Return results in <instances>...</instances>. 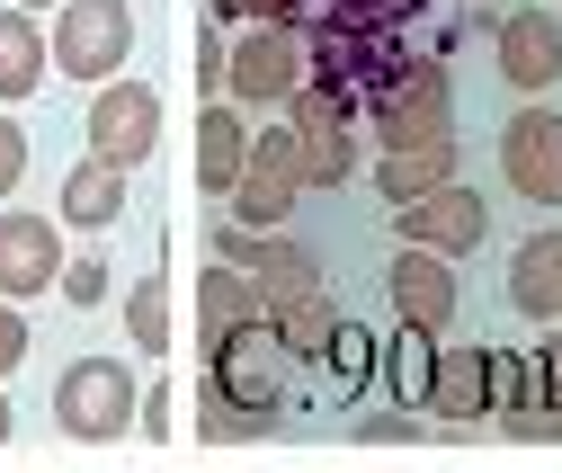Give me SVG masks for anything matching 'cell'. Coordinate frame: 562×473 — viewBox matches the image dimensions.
<instances>
[{
    "mask_svg": "<svg viewBox=\"0 0 562 473\" xmlns=\"http://www.w3.org/2000/svg\"><path fill=\"white\" fill-rule=\"evenodd\" d=\"M553 322H562V313H553Z\"/></svg>",
    "mask_w": 562,
    "mask_h": 473,
    "instance_id": "cell-35",
    "label": "cell"
},
{
    "mask_svg": "<svg viewBox=\"0 0 562 473\" xmlns=\"http://www.w3.org/2000/svg\"><path fill=\"white\" fill-rule=\"evenodd\" d=\"M153 144H161V99L144 81H125V72L99 81V99H90V153L116 161V170H144Z\"/></svg>",
    "mask_w": 562,
    "mask_h": 473,
    "instance_id": "cell-9",
    "label": "cell"
},
{
    "mask_svg": "<svg viewBox=\"0 0 562 473\" xmlns=\"http://www.w3.org/2000/svg\"><path fill=\"white\" fill-rule=\"evenodd\" d=\"M375 358H384V349H375V330H367V322H339V330H330V349H322V367H330L348 393L375 384Z\"/></svg>",
    "mask_w": 562,
    "mask_h": 473,
    "instance_id": "cell-26",
    "label": "cell"
},
{
    "mask_svg": "<svg viewBox=\"0 0 562 473\" xmlns=\"http://www.w3.org/2000/svg\"><path fill=\"white\" fill-rule=\"evenodd\" d=\"M116 215H125V170L99 161V153H81L72 170H63V206H54V224H72V233H108Z\"/></svg>",
    "mask_w": 562,
    "mask_h": 473,
    "instance_id": "cell-15",
    "label": "cell"
},
{
    "mask_svg": "<svg viewBox=\"0 0 562 473\" xmlns=\"http://www.w3.org/2000/svg\"><path fill=\"white\" fill-rule=\"evenodd\" d=\"M304 196V153H295V125H250V153H241V179H233V224H259L277 233Z\"/></svg>",
    "mask_w": 562,
    "mask_h": 473,
    "instance_id": "cell-5",
    "label": "cell"
},
{
    "mask_svg": "<svg viewBox=\"0 0 562 473\" xmlns=\"http://www.w3.org/2000/svg\"><path fill=\"white\" fill-rule=\"evenodd\" d=\"M501 429L518 438H562V412H553V393H544V358L536 349H501Z\"/></svg>",
    "mask_w": 562,
    "mask_h": 473,
    "instance_id": "cell-14",
    "label": "cell"
},
{
    "mask_svg": "<svg viewBox=\"0 0 562 473\" xmlns=\"http://www.w3.org/2000/svg\"><path fill=\"white\" fill-rule=\"evenodd\" d=\"M170 322H179V313H170V278H134V286H125V340L144 349V358L170 349Z\"/></svg>",
    "mask_w": 562,
    "mask_h": 473,
    "instance_id": "cell-23",
    "label": "cell"
},
{
    "mask_svg": "<svg viewBox=\"0 0 562 473\" xmlns=\"http://www.w3.org/2000/svg\"><path fill=\"white\" fill-rule=\"evenodd\" d=\"M429 375H438V340H429V330H402V340H393V402H402V412L429 402Z\"/></svg>",
    "mask_w": 562,
    "mask_h": 473,
    "instance_id": "cell-25",
    "label": "cell"
},
{
    "mask_svg": "<svg viewBox=\"0 0 562 473\" xmlns=\"http://www.w3.org/2000/svg\"><path fill=\"white\" fill-rule=\"evenodd\" d=\"M19 179H27V125L0 116V196H19Z\"/></svg>",
    "mask_w": 562,
    "mask_h": 473,
    "instance_id": "cell-30",
    "label": "cell"
},
{
    "mask_svg": "<svg viewBox=\"0 0 562 473\" xmlns=\"http://www.w3.org/2000/svg\"><path fill=\"white\" fill-rule=\"evenodd\" d=\"M482 233H491V206H482V188H464V179H438L429 196H402L393 206V241L438 250V259H473Z\"/></svg>",
    "mask_w": 562,
    "mask_h": 473,
    "instance_id": "cell-6",
    "label": "cell"
},
{
    "mask_svg": "<svg viewBox=\"0 0 562 473\" xmlns=\"http://www.w3.org/2000/svg\"><path fill=\"white\" fill-rule=\"evenodd\" d=\"M268 330L286 340V358H322V349H330V330H339V304L313 286V295H295V304H277Z\"/></svg>",
    "mask_w": 562,
    "mask_h": 473,
    "instance_id": "cell-21",
    "label": "cell"
},
{
    "mask_svg": "<svg viewBox=\"0 0 562 473\" xmlns=\"http://www.w3.org/2000/svg\"><path fill=\"white\" fill-rule=\"evenodd\" d=\"M277 402H286V340L268 322H241L205 340V384H196V438H268Z\"/></svg>",
    "mask_w": 562,
    "mask_h": 473,
    "instance_id": "cell-1",
    "label": "cell"
},
{
    "mask_svg": "<svg viewBox=\"0 0 562 473\" xmlns=\"http://www.w3.org/2000/svg\"><path fill=\"white\" fill-rule=\"evenodd\" d=\"M63 304H72V313H90V304H108V259H63Z\"/></svg>",
    "mask_w": 562,
    "mask_h": 473,
    "instance_id": "cell-27",
    "label": "cell"
},
{
    "mask_svg": "<svg viewBox=\"0 0 562 473\" xmlns=\"http://www.w3.org/2000/svg\"><path fill=\"white\" fill-rule=\"evenodd\" d=\"M491 402H501V349H482V340L438 349V375H429L419 412L447 420V429H473V420H491Z\"/></svg>",
    "mask_w": 562,
    "mask_h": 473,
    "instance_id": "cell-10",
    "label": "cell"
},
{
    "mask_svg": "<svg viewBox=\"0 0 562 473\" xmlns=\"http://www.w3.org/2000/svg\"><path fill=\"white\" fill-rule=\"evenodd\" d=\"M501 179L509 196H527V206H562V108H518L501 125Z\"/></svg>",
    "mask_w": 562,
    "mask_h": 473,
    "instance_id": "cell-8",
    "label": "cell"
},
{
    "mask_svg": "<svg viewBox=\"0 0 562 473\" xmlns=\"http://www.w3.org/2000/svg\"><path fill=\"white\" fill-rule=\"evenodd\" d=\"M19 10H54V0H19Z\"/></svg>",
    "mask_w": 562,
    "mask_h": 473,
    "instance_id": "cell-34",
    "label": "cell"
},
{
    "mask_svg": "<svg viewBox=\"0 0 562 473\" xmlns=\"http://www.w3.org/2000/svg\"><path fill=\"white\" fill-rule=\"evenodd\" d=\"M45 72H54V54H45V19L10 0V10H0V108L36 99V90H45Z\"/></svg>",
    "mask_w": 562,
    "mask_h": 473,
    "instance_id": "cell-16",
    "label": "cell"
},
{
    "mask_svg": "<svg viewBox=\"0 0 562 473\" xmlns=\"http://www.w3.org/2000/svg\"><path fill=\"white\" fill-rule=\"evenodd\" d=\"M491 45H501L491 63H501V81H509V90L544 99V90L562 81V19H553V0H544V10H509Z\"/></svg>",
    "mask_w": 562,
    "mask_h": 473,
    "instance_id": "cell-11",
    "label": "cell"
},
{
    "mask_svg": "<svg viewBox=\"0 0 562 473\" xmlns=\"http://www.w3.org/2000/svg\"><path fill=\"white\" fill-rule=\"evenodd\" d=\"M438 179H456V134H438V144H402V153H375V196H429Z\"/></svg>",
    "mask_w": 562,
    "mask_h": 473,
    "instance_id": "cell-19",
    "label": "cell"
},
{
    "mask_svg": "<svg viewBox=\"0 0 562 473\" xmlns=\"http://www.w3.org/2000/svg\"><path fill=\"white\" fill-rule=\"evenodd\" d=\"M384 286H393V313H402V330H429V340H447V322H456V268L438 259V250H393V268H384Z\"/></svg>",
    "mask_w": 562,
    "mask_h": 473,
    "instance_id": "cell-13",
    "label": "cell"
},
{
    "mask_svg": "<svg viewBox=\"0 0 562 473\" xmlns=\"http://www.w3.org/2000/svg\"><path fill=\"white\" fill-rule=\"evenodd\" d=\"M241 153H250V125H241V108L224 99H205V116H196V188L205 196H233V179H241Z\"/></svg>",
    "mask_w": 562,
    "mask_h": 473,
    "instance_id": "cell-17",
    "label": "cell"
},
{
    "mask_svg": "<svg viewBox=\"0 0 562 473\" xmlns=\"http://www.w3.org/2000/svg\"><path fill=\"white\" fill-rule=\"evenodd\" d=\"M45 54L63 81H116L125 54H134V10L125 0H54V27H45Z\"/></svg>",
    "mask_w": 562,
    "mask_h": 473,
    "instance_id": "cell-3",
    "label": "cell"
},
{
    "mask_svg": "<svg viewBox=\"0 0 562 473\" xmlns=\"http://www.w3.org/2000/svg\"><path fill=\"white\" fill-rule=\"evenodd\" d=\"M358 438H367V447H411V438H419V412H402V402H393V412H367Z\"/></svg>",
    "mask_w": 562,
    "mask_h": 473,
    "instance_id": "cell-29",
    "label": "cell"
},
{
    "mask_svg": "<svg viewBox=\"0 0 562 473\" xmlns=\"http://www.w3.org/2000/svg\"><path fill=\"white\" fill-rule=\"evenodd\" d=\"M367 134L375 153H402V144H438V134H456V90H447V63L438 54H402L393 72L367 90Z\"/></svg>",
    "mask_w": 562,
    "mask_h": 473,
    "instance_id": "cell-2",
    "label": "cell"
},
{
    "mask_svg": "<svg viewBox=\"0 0 562 473\" xmlns=\"http://www.w3.org/2000/svg\"><path fill=\"white\" fill-rule=\"evenodd\" d=\"M215 19H250V27H295V0H215Z\"/></svg>",
    "mask_w": 562,
    "mask_h": 473,
    "instance_id": "cell-31",
    "label": "cell"
},
{
    "mask_svg": "<svg viewBox=\"0 0 562 473\" xmlns=\"http://www.w3.org/2000/svg\"><path fill=\"white\" fill-rule=\"evenodd\" d=\"M304 188H348L358 179V125H295Z\"/></svg>",
    "mask_w": 562,
    "mask_h": 473,
    "instance_id": "cell-20",
    "label": "cell"
},
{
    "mask_svg": "<svg viewBox=\"0 0 562 473\" xmlns=\"http://www.w3.org/2000/svg\"><path fill=\"white\" fill-rule=\"evenodd\" d=\"M0 447H10V384H0Z\"/></svg>",
    "mask_w": 562,
    "mask_h": 473,
    "instance_id": "cell-33",
    "label": "cell"
},
{
    "mask_svg": "<svg viewBox=\"0 0 562 473\" xmlns=\"http://www.w3.org/2000/svg\"><path fill=\"white\" fill-rule=\"evenodd\" d=\"M509 304L527 322H553L562 313V233H527L518 259H509Z\"/></svg>",
    "mask_w": 562,
    "mask_h": 473,
    "instance_id": "cell-18",
    "label": "cell"
},
{
    "mask_svg": "<svg viewBox=\"0 0 562 473\" xmlns=\"http://www.w3.org/2000/svg\"><path fill=\"white\" fill-rule=\"evenodd\" d=\"M27 349H36V330H27V313L0 295V384H10L19 367H27Z\"/></svg>",
    "mask_w": 562,
    "mask_h": 473,
    "instance_id": "cell-28",
    "label": "cell"
},
{
    "mask_svg": "<svg viewBox=\"0 0 562 473\" xmlns=\"http://www.w3.org/2000/svg\"><path fill=\"white\" fill-rule=\"evenodd\" d=\"M304 81V36L295 27H241L224 45V90L233 108H286V90Z\"/></svg>",
    "mask_w": 562,
    "mask_h": 473,
    "instance_id": "cell-7",
    "label": "cell"
},
{
    "mask_svg": "<svg viewBox=\"0 0 562 473\" xmlns=\"http://www.w3.org/2000/svg\"><path fill=\"white\" fill-rule=\"evenodd\" d=\"M536 358H544V393H553V412H562V340H536Z\"/></svg>",
    "mask_w": 562,
    "mask_h": 473,
    "instance_id": "cell-32",
    "label": "cell"
},
{
    "mask_svg": "<svg viewBox=\"0 0 562 473\" xmlns=\"http://www.w3.org/2000/svg\"><path fill=\"white\" fill-rule=\"evenodd\" d=\"M63 278V224L54 215H19V206H0V295L27 304Z\"/></svg>",
    "mask_w": 562,
    "mask_h": 473,
    "instance_id": "cell-12",
    "label": "cell"
},
{
    "mask_svg": "<svg viewBox=\"0 0 562 473\" xmlns=\"http://www.w3.org/2000/svg\"><path fill=\"white\" fill-rule=\"evenodd\" d=\"M205 340H224V330H241V322H259V286L241 278V268L233 259H215V268H205Z\"/></svg>",
    "mask_w": 562,
    "mask_h": 473,
    "instance_id": "cell-22",
    "label": "cell"
},
{
    "mask_svg": "<svg viewBox=\"0 0 562 473\" xmlns=\"http://www.w3.org/2000/svg\"><path fill=\"white\" fill-rule=\"evenodd\" d=\"M54 429L63 438H125L134 429V367L125 358H72L54 375Z\"/></svg>",
    "mask_w": 562,
    "mask_h": 473,
    "instance_id": "cell-4",
    "label": "cell"
},
{
    "mask_svg": "<svg viewBox=\"0 0 562 473\" xmlns=\"http://www.w3.org/2000/svg\"><path fill=\"white\" fill-rule=\"evenodd\" d=\"M250 286H259V322H268L277 304H295V295H313V286H322V259L286 241V250H277V259L259 268V278H250Z\"/></svg>",
    "mask_w": 562,
    "mask_h": 473,
    "instance_id": "cell-24",
    "label": "cell"
}]
</instances>
